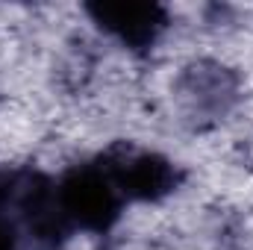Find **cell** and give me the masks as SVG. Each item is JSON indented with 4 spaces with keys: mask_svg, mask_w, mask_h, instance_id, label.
Wrapping results in <instances>:
<instances>
[{
    "mask_svg": "<svg viewBox=\"0 0 253 250\" xmlns=\"http://www.w3.org/2000/svg\"><path fill=\"white\" fill-rule=\"evenodd\" d=\"M0 250H12V239H9V230L0 224Z\"/></svg>",
    "mask_w": 253,
    "mask_h": 250,
    "instance_id": "obj_2",
    "label": "cell"
},
{
    "mask_svg": "<svg viewBox=\"0 0 253 250\" xmlns=\"http://www.w3.org/2000/svg\"><path fill=\"white\" fill-rule=\"evenodd\" d=\"M97 18L103 21L106 30H112L115 36H121L124 42H132V44L153 39V33L162 27V24H156L153 6H103L97 12Z\"/></svg>",
    "mask_w": 253,
    "mask_h": 250,
    "instance_id": "obj_1",
    "label": "cell"
}]
</instances>
